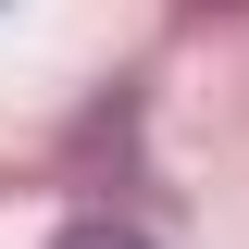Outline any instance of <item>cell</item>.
I'll list each match as a JSON object with an SVG mask.
<instances>
[{
    "label": "cell",
    "instance_id": "obj_1",
    "mask_svg": "<svg viewBox=\"0 0 249 249\" xmlns=\"http://www.w3.org/2000/svg\"><path fill=\"white\" fill-rule=\"evenodd\" d=\"M50 249H150V237H137V224H62Z\"/></svg>",
    "mask_w": 249,
    "mask_h": 249
}]
</instances>
